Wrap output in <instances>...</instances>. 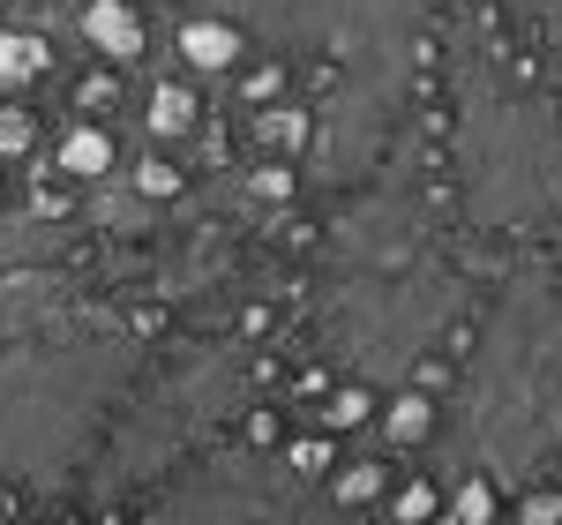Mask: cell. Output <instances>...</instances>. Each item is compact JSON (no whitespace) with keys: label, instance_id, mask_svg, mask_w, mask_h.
<instances>
[{"label":"cell","instance_id":"obj_1","mask_svg":"<svg viewBox=\"0 0 562 525\" xmlns=\"http://www.w3.org/2000/svg\"><path fill=\"white\" fill-rule=\"evenodd\" d=\"M562 436V293L532 278L487 323L473 368L458 383L450 450L473 473H532Z\"/></svg>","mask_w":562,"mask_h":525},{"label":"cell","instance_id":"obj_2","mask_svg":"<svg viewBox=\"0 0 562 525\" xmlns=\"http://www.w3.org/2000/svg\"><path fill=\"white\" fill-rule=\"evenodd\" d=\"M143 525H315V511L270 458H211L166 488Z\"/></svg>","mask_w":562,"mask_h":525}]
</instances>
